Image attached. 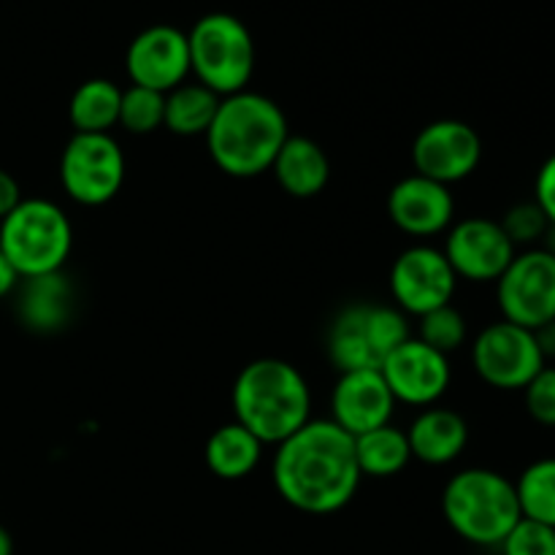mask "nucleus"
<instances>
[{
	"label": "nucleus",
	"mask_w": 555,
	"mask_h": 555,
	"mask_svg": "<svg viewBox=\"0 0 555 555\" xmlns=\"http://www.w3.org/2000/svg\"><path fill=\"white\" fill-rule=\"evenodd\" d=\"M482 160V139L464 119H434L412 141V166L439 184L464 182Z\"/></svg>",
	"instance_id": "f8f14e48"
},
{
	"label": "nucleus",
	"mask_w": 555,
	"mask_h": 555,
	"mask_svg": "<svg viewBox=\"0 0 555 555\" xmlns=\"http://www.w3.org/2000/svg\"><path fill=\"white\" fill-rule=\"evenodd\" d=\"M393 412L396 399L379 369L341 372L331 390V421L350 437L388 426Z\"/></svg>",
	"instance_id": "dca6fc26"
},
{
	"label": "nucleus",
	"mask_w": 555,
	"mask_h": 555,
	"mask_svg": "<svg viewBox=\"0 0 555 555\" xmlns=\"http://www.w3.org/2000/svg\"><path fill=\"white\" fill-rule=\"evenodd\" d=\"M263 442L253 437L244 426L236 421L225 423V426L215 428L211 437L206 439L204 461L209 472L220 480H244L258 469L260 459H263Z\"/></svg>",
	"instance_id": "412c9836"
},
{
	"label": "nucleus",
	"mask_w": 555,
	"mask_h": 555,
	"mask_svg": "<svg viewBox=\"0 0 555 555\" xmlns=\"http://www.w3.org/2000/svg\"><path fill=\"white\" fill-rule=\"evenodd\" d=\"M534 204L545 211L547 222L555 225V152L540 166L534 179Z\"/></svg>",
	"instance_id": "7c9ffc66"
},
{
	"label": "nucleus",
	"mask_w": 555,
	"mask_h": 555,
	"mask_svg": "<svg viewBox=\"0 0 555 555\" xmlns=\"http://www.w3.org/2000/svg\"><path fill=\"white\" fill-rule=\"evenodd\" d=\"M287 135L291 130L280 103L260 92L242 90L222 98L204 139L211 163L222 173L253 179L271 171Z\"/></svg>",
	"instance_id": "f03ea898"
},
{
	"label": "nucleus",
	"mask_w": 555,
	"mask_h": 555,
	"mask_svg": "<svg viewBox=\"0 0 555 555\" xmlns=\"http://www.w3.org/2000/svg\"><path fill=\"white\" fill-rule=\"evenodd\" d=\"M190 74L220 98L247 90L255 74V38L238 16L215 11L190 27Z\"/></svg>",
	"instance_id": "423d86ee"
},
{
	"label": "nucleus",
	"mask_w": 555,
	"mask_h": 555,
	"mask_svg": "<svg viewBox=\"0 0 555 555\" xmlns=\"http://www.w3.org/2000/svg\"><path fill=\"white\" fill-rule=\"evenodd\" d=\"M122 87L112 79H87L74 90L68 103V119L74 133H112L119 122Z\"/></svg>",
	"instance_id": "5701e85b"
},
{
	"label": "nucleus",
	"mask_w": 555,
	"mask_h": 555,
	"mask_svg": "<svg viewBox=\"0 0 555 555\" xmlns=\"http://www.w3.org/2000/svg\"><path fill=\"white\" fill-rule=\"evenodd\" d=\"M271 480L276 493L298 513H339L352 502L363 480L356 439L331 417L304 423L293 437L276 444Z\"/></svg>",
	"instance_id": "f257e3e1"
},
{
	"label": "nucleus",
	"mask_w": 555,
	"mask_h": 555,
	"mask_svg": "<svg viewBox=\"0 0 555 555\" xmlns=\"http://www.w3.org/2000/svg\"><path fill=\"white\" fill-rule=\"evenodd\" d=\"M410 339V323L393 304H350L334 318L325 352L336 372L383 369L390 352Z\"/></svg>",
	"instance_id": "0eeeda50"
},
{
	"label": "nucleus",
	"mask_w": 555,
	"mask_h": 555,
	"mask_svg": "<svg viewBox=\"0 0 555 555\" xmlns=\"http://www.w3.org/2000/svg\"><path fill=\"white\" fill-rule=\"evenodd\" d=\"M276 184L291 198H314L331 179V160L323 146L309 135H287L271 166Z\"/></svg>",
	"instance_id": "aec40b11"
},
{
	"label": "nucleus",
	"mask_w": 555,
	"mask_h": 555,
	"mask_svg": "<svg viewBox=\"0 0 555 555\" xmlns=\"http://www.w3.org/2000/svg\"><path fill=\"white\" fill-rule=\"evenodd\" d=\"M534 339H537V345H540V352H542V358H545V363L555 361V320L540 325V328L534 331Z\"/></svg>",
	"instance_id": "72a5a7b5"
},
{
	"label": "nucleus",
	"mask_w": 555,
	"mask_h": 555,
	"mask_svg": "<svg viewBox=\"0 0 555 555\" xmlns=\"http://www.w3.org/2000/svg\"><path fill=\"white\" fill-rule=\"evenodd\" d=\"M22 201V188L16 182V177L5 168H0V220L14 209L16 204Z\"/></svg>",
	"instance_id": "2f4dec72"
},
{
	"label": "nucleus",
	"mask_w": 555,
	"mask_h": 555,
	"mask_svg": "<svg viewBox=\"0 0 555 555\" xmlns=\"http://www.w3.org/2000/svg\"><path fill=\"white\" fill-rule=\"evenodd\" d=\"M412 459L428 466H448L469 444V426L464 415L448 406H426L406 428Z\"/></svg>",
	"instance_id": "6ab92c4d"
},
{
	"label": "nucleus",
	"mask_w": 555,
	"mask_h": 555,
	"mask_svg": "<svg viewBox=\"0 0 555 555\" xmlns=\"http://www.w3.org/2000/svg\"><path fill=\"white\" fill-rule=\"evenodd\" d=\"M502 555H555V529L537 520L520 518L499 545Z\"/></svg>",
	"instance_id": "c85d7f7f"
},
{
	"label": "nucleus",
	"mask_w": 555,
	"mask_h": 555,
	"mask_svg": "<svg viewBox=\"0 0 555 555\" xmlns=\"http://www.w3.org/2000/svg\"><path fill=\"white\" fill-rule=\"evenodd\" d=\"M459 276L450 269L442 249L412 244L390 266V296L393 307L406 318H423L434 309L453 304Z\"/></svg>",
	"instance_id": "9b49d317"
},
{
	"label": "nucleus",
	"mask_w": 555,
	"mask_h": 555,
	"mask_svg": "<svg viewBox=\"0 0 555 555\" xmlns=\"http://www.w3.org/2000/svg\"><path fill=\"white\" fill-rule=\"evenodd\" d=\"M231 401L233 421L263 444H282L312 421V390L282 358L249 361L233 379Z\"/></svg>",
	"instance_id": "7ed1b4c3"
},
{
	"label": "nucleus",
	"mask_w": 555,
	"mask_h": 555,
	"mask_svg": "<svg viewBox=\"0 0 555 555\" xmlns=\"http://www.w3.org/2000/svg\"><path fill=\"white\" fill-rule=\"evenodd\" d=\"M0 555H14V540L3 526H0Z\"/></svg>",
	"instance_id": "f704fd0d"
},
{
	"label": "nucleus",
	"mask_w": 555,
	"mask_h": 555,
	"mask_svg": "<svg viewBox=\"0 0 555 555\" xmlns=\"http://www.w3.org/2000/svg\"><path fill=\"white\" fill-rule=\"evenodd\" d=\"M502 320L537 331L555 320V258L547 249L531 247L513 258L496 280Z\"/></svg>",
	"instance_id": "1a4fd4ad"
},
{
	"label": "nucleus",
	"mask_w": 555,
	"mask_h": 555,
	"mask_svg": "<svg viewBox=\"0 0 555 555\" xmlns=\"http://www.w3.org/2000/svg\"><path fill=\"white\" fill-rule=\"evenodd\" d=\"M20 282H22V276L16 274V269L9 263V258L0 253V301H3V298H9V296H14V291H16V285H20Z\"/></svg>",
	"instance_id": "473e14b6"
},
{
	"label": "nucleus",
	"mask_w": 555,
	"mask_h": 555,
	"mask_svg": "<svg viewBox=\"0 0 555 555\" xmlns=\"http://www.w3.org/2000/svg\"><path fill=\"white\" fill-rule=\"evenodd\" d=\"M74 249V225L49 198H22L0 220V253L22 280L63 271Z\"/></svg>",
	"instance_id": "39448f33"
},
{
	"label": "nucleus",
	"mask_w": 555,
	"mask_h": 555,
	"mask_svg": "<svg viewBox=\"0 0 555 555\" xmlns=\"http://www.w3.org/2000/svg\"><path fill=\"white\" fill-rule=\"evenodd\" d=\"M128 173L112 133H74L60 155V184L79 206H103L119 195Z\"/></svg>",
	"instance_id": "6e6552de"
},
{
	"label": "nucleus",
	"mask_w": 555,
	"mask_h": 555,
	"mask_svg": "<svg viewBox=\"0 0 555 555\" xmlns=\"http://www.w3.org/2000/svg\"><path fill=\"white\" fill-rule=\"evenodd\" d=\"M130 85L155 92H171L190 76L188 33L173 25H152L130 41L125 52Z\"/></svg>",
	"instance_id": "2eb2a0df"
},
{
	"label": "nucleus",
	"mask_w": 555,
	"mask_h": 555,
	"mask_svg": "<svg viewBox=\"0 0 555 555\" xmlns=\"http://www.w3.org/2000/svg\"><path fill=\"white\" fill-rule=\"evenodd\" d=\"M388 217L406 236H439L455 222V198L448 184L410 173L388 193Z\"/></svg>",
	"instance_id": "f3484780"
},
{
	"label": "nucleus",
	"mask_w": 555,
	"mask_h": 555,
	"mask_svg": "<svg viewBox=\"0 0 555 555\" xmlns=\"http://www.w3.org/2000/svg\"><path fill=\"white\" fill-rule=\"evenodd\" d=\"M472 366L477 377L496 390H524L547 366L534 331L499 320L486 325L472 341Z\"/></svg>",
	"instance_id": "9d476101"
},
{
	"label": "nucleus",
	"mask_w": 555,
	"mask_h": 555,
	"mask_svg": "<svg viewBox=\"0 0 555 555\" xmlns=\"http://www.w3.org/2000/svg\"><path fill=\"white\" fill-rule=\"evenodd\" d=\"M379 372H383L396 404L423 406V410L437 404L453 383L450 358L423 345L417 336H410L404 345L396 347Z\"/></svg>",
	"instance_id": "4468645a"
},
{
	"label": "nucleus",
	"mask_w": 555,
	"mask_h": 555,
	"mask_svg": "<svg viewBox=\"0 0 555 555\" xmlns=\"http://www.w3.org/2000/svg\"><path fill=\"white\" fill-rule=\"evenodd\" d=\"M524 404L531 421L555 428V366H542L540 374L526 385Z\"/></svg>",
	"instance_id": "c756f323"
},
{
	"label": "nucleus",
	"mask_w": 555,
	"mask_h": 555,
	"mask_svg": "<svg viewBox=\"0 0 555 555\" xmlns=\"http://www.w3.org/2000/svg\"><path fill=\"white\" fill-rule=\"evenodd\" d=\"M352 439H356V461L363 477L385 480V477L401 475L410 466V439H406L404 428L393 426V423L372 428Z\"/></svg>",
	"instance_id": "4be33fe9"
},
{
	"label": "nucleus",
	"mask_w": 555,
	"mask_h": 555,
	"mask_svg": "<svg viewBox=\"0 0 555 555\" xmlns=\"http://www.w3.org/2000/svg\"><path fill=\"white\" fill-rule=\"evenodd\" d=\"M466 336H469V325H466V318L453 304H444V307L417 318V339L448 358L450 352L461 350L466 345Z\"/></svg>",
	"instance_id": "a878e982"
},
{
	"label": "nucleus",
	"mask_w": 555,
	"mask_h": 555,
	"mask_svg": "<svg viewBox=\"0 0 555 555\" xmlns=\"http://www.w3.org/2000/svg\"><path fill=\"white\" fill-rule=\"evenodd\" d=\"M14 312L22 328L52 336L68 328L76 312V287L65 271L27 276L14 291Z\"/></svg>",
	"instance_id": "a211bd4d"
},
{
	"label": "nucleus",
	"mask_w": 555,
	"mask_h": 555,
	"mask_svg": "<svg viewBox=\"0 0 555 555\" xmlns=\"http://www.w3.org/2000/svg\"><path fill=\"white\" fill-rule=\"evenodd\" d=\"M502 228L509 236V242L515 244V249L518 247L531 249L545 238L551 222H547L545 211H542L534 201H524V204H515L513 209L504 215Z\"/></svg>",
	"instance_id": "cd10ccee"
},
{
	"label": "nucleus",
	"mask_w": 555,
	"mask_h": 555,
	"mask_svg": "<svg viewBox=\"0 0 555 555\" xmlns=\"http://www.w3.org/2000/svg\"><path fill=\"white\" fill-rule=\"evenodd\" d=\"M542 249H547V253H551L555 258V225L547 228L545 238H542Z\"/></svg>",
	"instance_id": "c9c22d12"
},
{
	"label": "nucleus",
	"mask_w": 555,
	"mask_h": 555,
	"mask_svg": "<svg viewBox=\"0 0 555 555\" xmlns=\"http://www.w3.org/2000/svg\"><path fill=\"white\" fill-rule=\"evenodd\" d=\"M163 114H166V95L163 92L130 85L128 90H122L117 125L133 135H146L163 128Z\"/></svg>",
	"instance_id": "bb28decb"
},
{
	"label": "nucleus",
	"mask_w": 555,
	"mask_h": 555,
	"mask_svg": "<svg viewBox=\"0 0 555 555\" xmlns=\"http://www.w3.org/2000/svg\"><path fill=\"white\" fill-rule=\"evenodd\" d=\"M442 515L461 540L477 547H499L524 518L515 482L482 466L450 477L442 491Z\"/></svg>",
	"instance_id": "20e7f679"
},
{
	"label": "nucleus",
	"mask_w": 555,
	"mask_h": 555,
	"mask_svg": "<svg viewBox=\"0 0 555 555\" xmlns=\"http://www.w3.org/2000/svg\"><path fill=\"white\" fill-rule=\"evenodd\" d=\"M442 253L459 280L496 282L513 263L518 249L504 233L502 222L488 217H466L448 228Z\"/></svg>",
	"instance_id": "ddd939ff"
},
{
	"label": "nucleus",
	"mask_w": 555,
	"mask_h": 555,
	"mask_svg": "<svg viewBox=\"0 0 555 555\" xmlns=\"http://www.w3.org/2000/svg\"><path fill=\"white\" fill-rule=\"evenodd\" d=\"M222 98L211 92L209 87L198 81H184L166 92V114H163V128L171 130L173 135H206Z\"/></svg>",
	"instance_id": "b1692460"
},
{
	"label": "nucleus",
	"mask_w": 555,
	"mask_h": 555,
	"mask_svg": "<svg viewBox=\"0 0 555 555\" xmlns=\"http://www.w3.org/2000/svg\"><path fill=\"white\" fill-rule=\"evenodd\" d=\"M520 515L555 529V459H540L520 472L515 482Z\"/></svg>",
	"instance_id": "393cba45"
}]
</instances>
